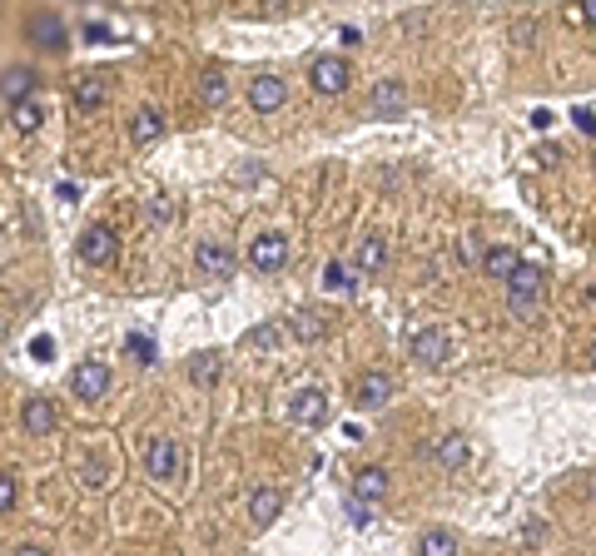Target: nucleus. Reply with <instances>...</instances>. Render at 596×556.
Here are the masks:
<instances>
[{
  "label": "nucleus",
  "mask_w": 596,
  "mask_h": 556,
  "mask_svg": "<svg viewBox=\"0 0 596 556\" xmlns=\"http://www.w3.org/2000/svg\"><path fill=\"white\" fill-rule=\"evenodd\" d=\"M577 125H582L587 135H596V115H592V110H577Z\"/></svg>",
  "instance_id": "72a5a7b5"
},
{
  "label": "nucleus",
  "mask_w": 596,
  "mask_h": 556,
  "mask_svg": "<svg viewBox=\"0 0 596 556\" xmlns=\"http://www.w3.org/2000/svg\"><path fill=\"white\" fill-rule=\"evenodd\" d=\"M418 556H457V537L443 532V527H433V532L418 537Z\"/></svg>",
  "instance_id": "b1692460"
},
{
  "label": "nucleus",
  "mask_w": 596,
  "mask_h": 556,
  "mask_svg": "<svg viewBox=\"0 0 596 556\" xmlns=\"http://www.w3.org/2000/svg\"><path fill=\"white\" fill-rule=\"evenodd\" d=\"M438 462H443L447 472H457V467L467 462V437H462V432H447L443 442H438Z\"/></svg>",
  "instance_id": "a878e982"
},
{
  "label": "nucleus",
  "mask_w": 596,
  "mask_h": 556,
  "mask_svg": "<svg viewBox=\"0 0 596 556\" xmlns=\"http://www.w3.org/2000/svg\"><path fill=\"white\" fill-rule=\"evenodd\" d=\"M383 264H388V239L383 234H368L358 244V274H378Z\"/></svg>",
  "instance_id": "a211bd4d"
},
{
  "label": "nucleus",
  "mask_w": 596,
  "mask_h": 556,
  "mask_svg": "<svg viewBox=\"0 0 596 556\" xmlns=\"http://www.w3.org/2000/svg\"><path fill=\"white\" fill-rule=\"evenodd\" d=\"M10 556H50V552H45V547H15Z\"/></svg>",
  "instance_id": "f704fd0d"
},
{
  "label": "nucleus",
  "mask_w": 596,
  "mask_h": 556,
  "mask_svg": "<svg viewBox=\"0 0 596 556\" xmlns=\"http://www.w3.org/2000/svg\"><path fill=\"white\" fill-rule=\"evenodd\" d=\"M284 100H289V85H284L279 75H259V80L249 85V105H254L259 115H274Z\"/></svg>",
  "instance_id": "f8f14e48"
},
{
  "label": "nucleus",
  "mask_w": 596,
  "mask_h": 556,
  "mask_svg": "<svg viewBox=\"0 0 596 556\" xmlns=\"http://www.w3.org/2000/svg\"><path fill=\"white\" fill-rule=\"evenodd\" d=\"M189 378H194L199 388H214V383H219V353H194V358H189Z\"/></svg>",
  "instance_id": "393cba45"
},
{
  "label": "nucleus",
  "mask_w": 596,
  "mask_h": 556,
  "mask_svg": "<svg viewBox=\"0 0 596 556\" xmlns=\"http://www.w3.org/2000/svg\"><path fill=\"white\" fill-rule=\"evenodd\" d=\"M20 427H25L30 437H50V432L60 427L55 403H50V398H25V408H20Z\"/></svg>",
  "instance_id": "9b49d317"
},
{
  "label": "nucleus",
  "mask_w": 596,
  "mask_h": 556,
  "mask_svg": "<svg viewBox=\"0 0 596 556\" xmlns=\"http://www.w3.org/2000/svg\"><path fill=\"white\" fill-rule=\"evenodd\" d=\"M323 288H328V293H353V288H358V274H353V264L333 259V264L323 269Z\"/></svg>",
  "instance_id": "5701e85b"
},
{
  "label": "nucleus",
  "mask_w": 596,
  "mask_h": 556,
  "mask_svg": "<svg viewBox=\"0 0 596 556\" xmlns=\"http://www.w3.org/2000/svg\"><path fill=\"white\" fill-rule=\"evenodd\" d=\"M542 288H547V274H542L537 264H522V269L512 274V283H507V293H512V313H517V318H537Z\"/></svg>",
  "instance_id": "f257e3e1"
},
{
  "label": "nucleus",
  "mask_w": 596,
  "mask_h": 556,
  "mask_svg": "<svg viewBox=\"0 0 596 556\" xmlns=\"http://www.w3.org/2000/svg\"><path fill=\"white\" fill-rule=\"evenodd\" d=\"M30 90H35V75H30V70H5V110L25 105Z\"/></svg>",
  "instance_id": "aec40b11"
},
{
  "label": "nucleus",
  "mask_w": 596,
  "mask_h": 556,
  "mask_svg": "<svg viewBox=\"0 0 596 556\" xmlns=\"http://www.w3.org/2000/svg\"><path fill=\"white\" fill-rule=\"evenodd\" d=\"M10 130H20V135H30V130H40V105H35V100H25V105H15V110H10Z\"/></svg>",
  "instance_id": "cd10ccee"
},
{
  "label": "nucleus",
  "mask_w": 596,
  "mask_h": 556,
  "mask_svg": "<svg viewBox=\"0 0 596 556\" xmlns=\"http://www.w3.org/2000/svg\"><path fill=\"white\" fill-rule=\"evenodd\" d=\"M125 348H130V358H135V363H154V343L140 338V333H130V338H125Z\"/></svg>",
  "instance_id": "7c9ffc66"
},
{
  "label": "nucleus",
  "mask_w": 596,
  "mask_h": 556,
  "mask_svg": "<svg viewBox=\"0 0 596 556\" xmlns=\"http://www.w3.org/2000/svg\"><path fill=\"white\" fill-rule=\"evenodd\" d=\"M388 398H393V378H388V373H378V368H373V373H358V383H353V403H358L363 413H368V408H383Z\"/></svg>",
  "instance_id": "9d476101"
},
{
  "label": "nucleus",
  "mask_w": 596,
  "mask_h": 556,
  "mask_svg": "<svg viewBox=\"0 0 596 556\" xmlns=\"http://www.w3.org/2000/svg\"><path fill=\"white\" fill-rule=\"evenodd\" d=\"M482 269H487V278H502V283H512V274L522 269V259H517L507 244H492V249L482 254Z\"/></svg>",
  "instance_id": "2eb2a0df"
},
{
  "label": "nucleus",
  "mask_w": 596,
  "mask_h": 556,
  "mask_svg": "<svg viewBox=\"0 0 596 556\" xmlns=\"http://www.w3.org/2000/svg\"><path fill=\"white\" fill-rule=\"evenodd\" d=\"M289 417H294L298 427H318L328 417V398L318 388H303V393H294V403H289Z\"/></svg>",
  "instance_id": "ddd939ff"
},
{
  "label": "nucleus",
  "mask_w": 596,
  "mask_h": 556,
  "mask_svg": "<svg viewBox=\"0 0 596 556\" xmlns=\"http://www.w3.org/2000/svg\"><path fill=\"white\" fill-rule=\"evenodd\" d=\"M289 333H294L298 343H318V338L328 333V318H323L318 308H303V313H294V323H289Z\"/></svg>",
  "instance_id": "6ab92c4d"
},
{
  "label": "nucleus",
  "mask_w": 596,
  "mask_h": 556,
  "mask_svg": "<svg viewBox=\"0 0 596 556\" xmlns=\"http://www.w3.org/2000/svg\"><path fill=\"white\" fill-rule=\"evenodd\" d=\"M15 497H20V487H15V472H5V477H0V512H5V517L15 512Z\"/></svg>",
  "instance_id": "c756f323"
},
{
  "label": "nucleus",
  "mask_w": 596,
  "mask_h": 556,
  "mask_svg": "<svg viewBox=\"0 0 596 556\" xmlns=\"http://www.w3.org/2000/svg\"><path fill=\"white\" fill-rule=\"evenodd\" d=\"M383 497H388V472H383V467H363V472L353 477V502L378 507Z\"/></svg>",
  "instance_id": "4468645a"
},
{
  "label": "nucleus",
  "mask_w": 596,
  "mask_h": 556,
  "mask_svg": "<svg viewBox=\"0 0 596 556\" xmlns=\"http://www.w3.org/2000/svg\"><path fill=\"white\" fill-rule=\"evenodd\" d=\"M159 135H164V115H159V110H135V115H130V139H135L140 149L154 144Z\"/></svg>",
  "instance_id": "f3484780"
},
{
  "label": "nucleus",
  "mask_w": 596,
  "mask_h": 556,
  "mask_svg": "<svg viewBox=\"0 0 596 556\" xmlns=\"http://www.w3.org/2000/svg\"><path fill=\"white\" fill-rule=\"evenodd\" d=\"M249 264H254L259 274L284 269V264H289V239H284V234H259V239L249 244Z\"/></svg>",
  "instance_id": "6e6552de"
},
{
  "label": "nucleus",
  "mask_w": 596,
  "mask_h": 556,
  "mask_svg": "<svg viewBox=\"0 0 596 556\" xmlns=\"http://www.w3.org/2000/svg\"><path fill=\"white\" fill-rule=\"evenodd\" d=\"M115 254H120V244H115V229H105V224H90V229L80 234V259H85L90 269H110V264H115Z\"/></svg>",
  "instance_id": "20e7f679"
},
{
  "label": "nucleus",
  "mask_w": 596,
  "mask_h": 556,
  "mask_svg": "<svg viewBox=\"0 0 596 556\" xmlns=\"http://www.w3.org/2000/svg\"><path fill=\"white\" fill-rule=\"evenodd\" d=\"M145 467H149L154 482H174V477L184 472V452H179V442H174V437H149Z\"/></svg>",
  "instance_id": "f03ea898"
},
{
  "label": "nucleus",
  "mask_w": 596,
  "mask_h": 556,
  "mask_svg": "<svg viewBox=\"0 0 596 556\" xmlns=\"http://www.w3.org/2000/svg\"><path fill=\"white\" fill-rule=\"evenodd\" d=\"M284 333H289L284 323H264V328H254V333H249V343H254V348H274Z\"/></svg>",
  "instance_id": "c85d7f7f"
},
{
  "label": "nucleus",
  "mask_w": 596,
  "mask_h": 556,
  "mask_svg": "<svg viewBox=\"0 0 596 556\" xmlns=\"http://www.w3.org/2000/svg\"><path fill=\"white\" fill-rule=\"evenodd\" d=\"M70 388H75V398L95 403V398H105V393H110V368H105L100 358H85V363L70 373Z\"/></svg>",
  "instance_id": "423d86ee"
},
{
  "label": "nucleus",
  "mask_w": 596,
  "mask_h": 556,
  "mask_svg": "<svg viewBox=\"0 0 596 556\" xmlns=\"http://www.w3.org/2000/svg\"><path fill=\"white\" fill-rule=\"evenodd\" d=\"M582 20H592L596 25V5H582Z\"/></svg>",
  "instance_id": "c9c22d12"
},
{
  "label": "nucleus",
  "mask_w": 596,
  "mask_h": 556,
  "mask_svg": "<svg viewBox=\"0 0 596 556\" xmlns=\"http://www.w3.org/2000/svg\"><path fill=\"white\" fill-rule=\"evenodd\" d=\"M368 105H373L378 120H398V115L408 110V85H403V80H378Z\"/></svg>",
  "instance_id": "1a4fd4ad"
},
{
  "label": "nucleus",
  "mask_w": 596,
  "mask_h": 556,
  "mask_svg": "<svg viewBox=\"0 0 596 556\" xmlns=\"http://www.w3.org/2000/svg\"><path fill=\"white\" fill-rule=\"evenodd\" d=\"M348 522H353V527H368V522H373V507H368V502H353V497H348Z\"/></svg>",
  "instance_id": "2f4dec72"
},
{
  "label": "nucleus",
  "mask_w": 596,
  "mask_h": 556,
  "mask_svg": "<svg viewBox=\"0 0 596 556\" xmlns=\"http://www.w3.org/2000/svg\"><path fill=\"white\" fill-rule=\"evenodd\" d=\"M199 95H204V105H224V95H229V80H224L219 70H204V80H199Z\"/></svg>",
  "instance_id": "bb28decb"
},
{
  "label": "nucleus",
  "mask_w": 596,
  "mask_h": 556,
  "mask_svg": "<svg viewBox=\"0 0 596 556\" xmlns=\"http://www.w3.org/2000/svg\"><path fill=\"white\" fill-rule=\"evenodd\" d=\"M587 358H592V368H596V343H592V348H587Z\"/></svg>",
  "instance_id": "e433bc0d"
},
{
  "label": "nucleus",
  "mask_w": 596,
  "mask_h": 556,
  "mask_svg": "<svg viewBox=\"0 0 596 556\" xmlns=\"http://www.w3.org/2000/svg\"><path fill=\"white\" fill-rule=\"evenodd\" d=\"M408 348H413V358H418L423 368H443L447 358H452V338H447L443 328H418Z\"/></svg>",
  "instance_id": "0eeeda50"
},
{
  "label": "nucleus",
  "mask_w": 596,
  "mask_h": 556,
  "mask_svg": "<svg viewBox=\"0 0 596 556\" xmlns=\"http://www.w3.org/2000/svg\"><path fill=\"white\" fill-rule=\"evenodd\" d=\"M50 353H55V343H50V338H45V333H40V338H35V343H30V358H40V363H45V358H50Z\"/></svg>",
  "instance_id": "473e14b6"
},
{
  "label": "nucleus",
  "mask_w": 596,
  "mask_h": 556,
  "mask_svg": "<svg viewBox=\"0 0 596 556\" xmlns=\"http://www.w3.org/2000/svg\"><path fill=\"white\" fill-rule=\"evenodd\" d=\"M194 269L204 278H234V249L224 239H199L194 249Z\"/></svg>",
  "instance_id": "39448f33"
},
{
  "label": "nucleus",
  "mask_w": 596,
  "mask_h": 556,
  "mask_svg": "<svg viewBox=\"0 0 596 556\" xmlns=\"http://www.w3.org/2000/svg\"><path fill=\"white\" fill-rule=\"evenodd\" d=\"M308 80H313L318 95H343L348 80H353V70H348V60H338V55H318V60L308 65Z\"/></svg>",
  "instance_id": "7ed1b4c3"
},
{
  "label": "nucleus",
  "mask_w": 596,
  "mask_h": 556,
  "mask_svg": "<svg viewBox=\"0 0 596 556\" xmlns=\"http://www.w3.org/2000/svg\"><path fill=\"white\" fill-rule=\"evenodd\" d=\"M279 512H284V497H279L274 487H259V492L249 497V517H254V527H269Z\"/></svg>",
  "instance_id": "dca6fc26"
},
{
  "label": "nucleus",
  "mask_w": 596,
  "mask_h": 556,
  "mask_svg": "<svg viewBox=\"0 0 596 556\" xmlns=\"http://www.w3.org/2000/svg\"><path fill=\"white\" fill-rule=\"evenodd\" d=\"M30 35H35L45 50H60V45H65V25H60L55 15H35V20H30Z\"/></svg>",
  "instance_id": "412c9836"
},
{
  "label": "nucleus",
  "mask_w": 596,
  "mask_h": 556,
  "mask_svg": "<svg viewBox=\"0 0 596 556\" xmlns=\"http://www.w3.org/2000/svg\"><path fill=\"white\" fill-rule=\"evenodd\" d=\"M75 105L80 110H100L105 105V80L100 75H80L75 80Z\"/></svg>",
  "instance_id": "4be33fe9"
}]
</instances>
